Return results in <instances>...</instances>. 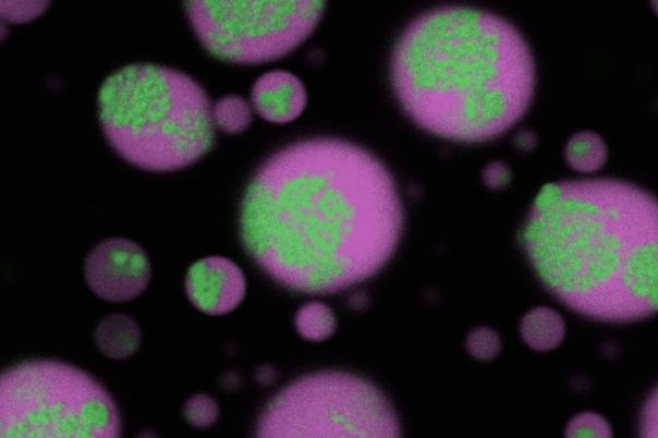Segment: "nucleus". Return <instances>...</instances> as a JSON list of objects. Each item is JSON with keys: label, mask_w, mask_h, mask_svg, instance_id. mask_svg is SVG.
Returning <instances> with one entry per match:
<instances>
[{"label": "nucleus", "mask_w": 658, "mask_h": 438, "mask_svg": "<svg viewBox=\"0 0 658 438\" xmlns=\"http://www.w3.org/2000/svg\"><path fill=\"white\" fill-rule=\"evenodd\" d=\"M568 165L580 172L589 173L599 170L608 158V147L604 138L593 131L573 134L564 147Z\"/></svg>", "instance_id": "ddd939ff"}, {"label": "nucleus", "mask_w": 658, "mask_h": 438, "mask_svg": "<svg viewBox=\"0 0 658 438\" xmlns=\"http://www.w3.org/2000/svg\"><path fill=\"white\" fill-rule=\"evenodd\" d=\"M220 414L217 401L206 393L190 397L183 406L185 421L195 428H208L214 425Z\"/></svg>", "instance_id": "dca6fc26"}, {"label": "nucleus", "mask_w": 658, "mask_h": 438, "mask_svg": "<svg viewBox=\"0 0 658 438\" xmlns=\"http://www.w3.org/2000/svg\"><path fill=\"white\" fill-rule=\"evenodd\" d=\"M562 316L547 306L529 309L521 319L520 334L533 350L546 352L558 348L565 337Z\"/></svg>", "instance_id": "f8f14e48"}, {"label": "nucleus", "mask_w": 658, "mask_h": 438, "mask_svg": "<svg viewBox=\"0 0 658 438\" xmlns=\"http://www.w3.org/2000/svg\"><path fill=\"white\" fill-rule=\"evenodd\" d=\"M520 244L544 287L589 318L626 323L657 311L658 205L617 179L545 184Z\"/></svg>", "instance_id": "f03ea898"}, {"label": "nucleus", "mask_w": 658, "mask_h": 438, "mask_svg": "<svg viewBox=\"0 0 658 438\" xmlns=\"http://www.w3.org/2000/svg\"><path fill=\"white\" fill-rule=\"evenodd\" d=\"M294 324L303 339L314 342L329 339L337 329L334 313L319 301H312L301 306L295 314Z\"/></svg>", "instance_id": "4468645a"}, {"label": "nucleus", "mask_w": 658, "mask_h": 438, "mask_svg": "<svg viewBox=\"0 0 658 438\" xmlns=\"http://www.w3.org/2000/svg\"><path fill=\"white\" fill-rule=\"evenodd\" d=\"M214 124L228 134L244 132L252 122L248 102L240 96L220 98L212 108Z\"/></svg>", "instance_id": "2eb2a0df"}, {"label": "nucleus", "mask_w": 658, "mask_h": 438, "mask_svg": "<svg viewBox=\"0 0 658 438\" xmlns=\"http://www.w3.org/2000/svg\"><path fill=\"white\" fill-rule=\"evenodd\" d=\"M98 117L114 151L151 172L194 165L212 147V108L191 76L157 64H131L98 93Z\"/></svg>", "instance_id": "20e7f679"}, {"label": "nucleus", "mask_w": 658, "mask_h": 438, "mask_svg": "<svg viewBox=\"0 0 658 438\" xmlns=\"http://www.w3.org/2000/svg\"><path fill=\"white\" fill-rule=\"evenodd\" d=\"M256 111L265 120L288 123L304 111L307 94L303 83L292 73L275 70L261 75L252 89Z\"/></svg>", "instance_id": "9d476101"}, {"label": "nucleus", "mask_w": 658, "mask_h": 438, "mask_svg": "<svg viewBox=\"0 0 658 438\" xmlns=\"http://www.w3.org/2000/svg\"><path fill=\"white\" fill-rule=\"evenodd\" d=\"M89 289L108 302H127L147 288L151 265L145 250L125 238H109L96 244L84 261Z\"/></svg>", "instance_id": "6e6552de"}, {"label": "nucleus", "mask_w": 658, "mask_h": 438, "mask_svg": "<svg viewBox=\"0 0 658 438\" xmlns=\"http://www.w3.org/2000/svg\"><path fill=\"white\" fill-rule=\"evenodd\" d=\"M48 4V2L2 1L1 14L2 17L13 23L24 22L40 14Z\"/></svg>", "instance_id": "6ab92c4d"}, {"label": "nucleus", "mask_w": 658, "mask_h": 438, "mask_svg": "<svg viewBox=\"0 0 658 438\" xmlns=\"http://www.w3.org/2000/svg\"><path fill=\"white\" fill-rule=\"evenodd\" d=\"M404 227L397 184L371 153L318 137L267 159L248 182L240 235L252 259L282 287L333 294L377 275Z\"/></svg>", "instance_id": "f257e3e1"}, {"label": "nucleus", "mask_w": 658, "mask_h": 438, "mask_svg": "<svg viewBox=\"0 0 658 438\" xmlns=\"http://www.w3.org/2000/svg\"><path fill=\"white\" fill-rule=\"evenodd\" d=\"M259 437H398L385 394L351 373L322 370L281 389L258 417Z\"/></svg>", "instance_id": "423d86ee"}, {"label": "nucleus", "mask_w": 658, "mask_h": 438, "mask_svg": "<svg viewBox=\"0 0 658 438\" xmlns=\"http://www.w3.org/2000/svg\"><path fill=\"white\" fill-rule=\"evenodd\" d=\"M535 62L521 32L480 9L446 5L417 16L391 58V82L423 130L480 143L513 126L535 90Z\"/></svg>", "instance_id": "7ed1b4c3"}, {"label": "nucleus", "mask_w": 658, "mask_h": 438, "mask_svg": "<svg viewBox=\"0 0 658 438\" xmlns=\"http://www.w3.org/2000/svg\"><path fill=\"white\" fill-rule=\"evenodd\" d=\"M564 436L568 438H610L613 436V431L604 416L595 412L586 411L570 419Z\"/></svg>", "instance_id": "f3484780"}, {"label": "nucleus", "mask_w": 658, "mask_h": 438, "mask_svg": "<svg viewBox=\"0 0 658 438\" xmlns=\"http://www.w3.org/2000/svg\"><path fill=\"white\" fill-rule=\"evenodd\" d=\"M185 11L202 45L240 64L279 59L300 46L324 13L322 1H187Z\"/></svg>", "instance_id": "0eeeda50"}, {"label": "nucleus", "mask_w": 658, "mask_h": 438, "mask_svg": "<svg viewBox=\"0 0 658 438\" xmlns=\"http://www.w3.org/2000/svg\"><path fill=\"white\" fill-rule=\"evenodd\" d=\"M484 183L493 190L505 187L512 180L511 169L502 161H491L483 169Z\"/></svg>", "instance_id": "aec40b11"}, {"label": "nucleus", "mask_w": 658, "mask_h": 438, "mask_svg": "<svg viewBox=\"0 0 658 438\" xmlns=\"http://www.w3.org/2000/svg\"><path fill=\"white\" fill-rule=\"evenodd\" d=\"M94 341L102 354L123 360L134 354L142 342V331L135 319L126 314L103 316L94 330Z\"/></svg>", "instance_id": "9b49d317"}, {"label": "nucleus", "mask_w": 658, "mask_h": 438, "mask_svg": "<svg viewBox=\"0 0 658 438\" xmlns=\"http://www.w3.org/2000/svg\"><path fill=\"white\" fill-rule=\"evenodd\" d=\"M0 435L118 437L121 418L110 393L92 375L61 361L37 358L1 375Z\"/></svg>", "instance_id": "39448f33"}, {"label": "nucleus", "mask_w": 658, "mask_h": 438, "mask_svg": "<svg viewBox=\"0 0 658 438\" xmlns=\"http://www.w3.org/2000/svg\"><path fill=\"white\" fill-rule=\"evenodd\" d=\"M467 352L476 360L490 361L501 351V339L496 330L480 326L472 329L465 341Z\"/></svg>", "instance_id": "a211bd4d"}, {"label": "nucleus", "mask_w": 658, "mask_h": 438, "mask_svg": "<svg viewBox=\"0 0 658 438\" xmlns=\"http://www.w3.org/2000/svg\"><path fill=\"white\" fill-rule=\"evenodd\" d=\"M188 301L202 313L220 316L234 311L246 294L243 270L223 256H207L193 263L185 276Z\"/></svg>", "instance_id": "1a4fd4ad"}, {"label": "nucleus", "mask_w": 658, "mask_h": 438, "mask_svg": "<svg viewBox=\"0 0 658 438\" xmlns=\"http://www.w3.org/2000/svg\"><path fill=\"white\" fill-rule=\"evenodd\" d=\"M514 144L521 150H531L537 144V136L529 130H522L514 136Z\"/></svg>", "instance_id": "412c9836"}]
</instances>
